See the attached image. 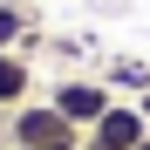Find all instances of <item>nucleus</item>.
Masks as SVG:
<instances>
[{"instance_id": "obj_8", "label": "nucleus", "mask_w": 150, "mask_h": 150, "mask_svg": "<svg viewBox=\"0 0 150 150\" xmlns=\"http://www.w3.org/2000/svg\"><path fill=\"white\" fill-rule=\"evenodd\" d=\"M143 116H150V96H143Z\"/></svg>"}, {"instance_id": "obj_10", "label": "nucleus", "mask_w": 150, "mask_h": 150, "mask_svg": "<svg viewBox=\"0 0 150 150\" xmlns=\"http://www.w3.org/2000/svg\"><path fill=\"white\" fill-rule=\"evenodd\" d=\"M7 150H14V143H7Z\"/></svg>"}, {"instance_id": "obj_3", "label": "nucleus", "mask_w": 150, "mask_h": 150, "mask_svg": "<svg viewBox=\"0 0 150 150\" xmlns=\"http://www.w3.org/2000/svg\"><path fill=\"white\" fill-rule=\"evenodd\" d=\"M89 137H96V143H109V150H137V143L150 137V116H143V103H123V96H116Z\"/></svg>"}, {"instance_id": "obj_5", "label": "nucleus", "mask_w": 150, "mask_h": 150, "mask_svg": "<svg viewBox=\"0 0 150 150\" xmlns=\"http://www.w3.org/2000/svg\"><path fill=\"white\" fill-rule=\"evenodd\" d=\"M103 82H109V89H130V103H143V96H150V62H130V55H116Z\"/></svg>"}, {"instance_id": "obj_6", "label": "nucleus", "mask_w": 150, "mask_h": 150, "mask_svg": "<svg viewBox=\"0 0 150 150\" xmlns=\"http://www.w3.org/2000/svg\"><path fill=\"white\" fill-rule=\"evenodd\" d=\"M21 41H28V7L0 0V48H21Z\"/></svg>"}, {"instance_id": "obj_9", "label": "nucleus", "mask_w": 150, "mask_h": 150, "mask_svg": "<svg viewBox=\"0 0 150 150\" xmlns=\"http://www.w3.org/2000/svg\"><path fill=\"white\" fill-rule=\"evenodd\" d=\"M137 150H150V137H143V143H137Z\"/></svg>"}, {"instance_id": "obj_1", "label": "nucleus", "mask_w": 150, "mask_h": 150, "mask_svg": "<svg viewBox=\"0 0 150 150\" xmlns=\"http://www.w3.org/2000/svg\"><path fill=\"white\" fill-rule=\"evenodd\" d=\"M7 143L14 150H82V130L55 103H21V109H7Z\"/></svg>"}, {"instance_id": "obj_4", "label": "nucleus", "mask_w": 150, "mask_h": 150, "mask_svg": "<svg viewBox=\"0 0 150 150\" xmlns=\"http://www.w3.org/2000/svg\"><path fill=\"white\" fill-rule=\"evenodd\" d=\"M21 103H34V68L21 48H0V109H21Z\"/></svg>"}, {"instance_id": "obj_7", "label": "nucleus", "mask_w": 150, "mask_h": 150, "mask_svg": "<svg viewBox=\"0 0 150 150\" xmlns=\"http://www.w3.org/2000/svg\"><path fill=\"white\" fill-rule=\"evenodd\" d=\"M82 150H109V143H96V137H82Z\"/></svg>"}, {"instance_id": "obj_2", "label": "nucleus", "mask_w": 150, "mask_h": 150, "mask_svg": "<svg viewBox=\"0 0 150 150\" xmlns=\"http://www.w3.org/2000/svg\"><path fill=\"white\" fill-rule=\"evenodd\" d=\"M48 103H55L68 123H75V130H96V123H103V109L116 103V89L103 82V75H62V82H55V96H48Z\"/></svg>"}]
</instances>
